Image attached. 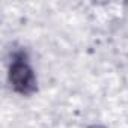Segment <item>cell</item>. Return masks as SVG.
I'll use <instances>...</instances> for the list:
<instances>
[{"label": "cell", "mask_w": 128, "mask_h": 128, "mask_svg": "<svg viewBox=\"0 0 128 128\" xmlns=\"http://www.w3.org/2000/svg\"><path fill=\"white\" fill-rule=\"evenodd\" d=\"M9 80L12 88L20 94L29 95L36 89V80H35L33 71L29 66L24 54L14 56L11 70H9Z\"/></svg>", "instance_id": "1"}, {"label": "cell", "mask_w": 128, "mask_h": 128, "mask_svg": "<svg viewBox=\"0 0 128 128\" xmlns=\"http://www.w3.org/2000/svg\"><path fill=\"white\" fill-rule=\"evenodd\" d=\"M89 128H106V126H102V125H92V126H89Z\"/></svg>", "instance_id": "2"}]
</instances>
